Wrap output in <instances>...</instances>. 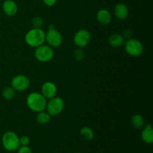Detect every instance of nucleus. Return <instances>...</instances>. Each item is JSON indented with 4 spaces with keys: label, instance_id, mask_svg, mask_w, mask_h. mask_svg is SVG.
<instances>
[{
    "label": "nucleus",
    "instance_id": "obj_3",
    "mask_svg": "<svg viewBox=\"0 0 153 153\" xmlns=\"http://www.w3.org/2000/svg\"><path fill=\"white\" fill-rule=\"evenodd\" d=\"M2 146L8 152H15L20 146L19 137L14 131H7L1 137Z\"/></svg>",
    "mask_w": 153,
    "mask_h": 153
},
{
    "label": "nucleus",
    "instance_id": "obj_18",
    "mask_svg": "<svg viewBox=\"0 0 153 153\" xmlns=\"http://www.w3.org/2000/svg\"><path fill=\"white\" fill-rule=\"evenodd\" d=\"M80 135L85 139V140H92L94 137V132L93 129L90 127L85 126L80 129Z\"/></svg>",
    "mask_w": 153,
    "mask_h": 153
},
{
    "label": "nucleus",
    "instance_id": "obj_4",
    "mask_svg": "<svg viewBox=\"0 0 153 153\" xmlns=\"http://www.w3.org/2000/svg\"><path fill=\"white\" fill-rule=\"evenodd\" d=\"M124 48L128 55L132 57H138L143 52V46L141 42L135 38L128 39L124 43Z\"/></svg>",
    "mask_w": 153,
    "mask_h": 153
},
{
    "label": "nucleus",
    "instance_id": "obj_25",
    "mask_svg": "<svg viewBox=\"0 0 153 153\" xmlns=\"http://www.w3.org/2000/svg\"><path fill=\"white\" fill-rule=\"evenodd\" d=\"M58 0H43V2L48 7H52L56 4Z\"/></svg>",
    "mask_w": 153,
    "mask_h": 153
},
{
    "label": "nucleus",
    "instance_id": "obj_26",
    "mask_svg": "<svg viewBox=\"0 0 153 153\" xmlns=\"http://www.w3.org/2000/svg\"><path fill=\"white\" fill-rule=\"evenodd\" d=\"M74 153H81V152H74Z\"/></svg>",
    "mask_w": 153,
    "mask_h": 153
},
{
    "label": "nucleus",
    "instance_id": "obj_7",
    "mask_svg": "<svg viewBox=\"0 0 153 153\" xmlns=\"http://www.w3.org/2000/svg\"><path fill=\"white\" fill-rule=\"evenodd\" d=\"M91 40V33L86 29L79 30L73 37V43L79 48H84L88 46Z\"/></svg>",
    "mask_w": 153,
    "mask_h": 153
},
{
    "label": "nucleus",
    "instance_id": "obj_14",
    "mask_svg": "<svg viewBox=\"0 0 153 153\" xmlns=\"http://www.w3.org/2000/svg\"><path fill=\"white\" fill-rule=\"evenodd\" d=\"M142 140L146 144H152L153 143V128L151 124H147L143 127L140 134Z\"/></svg>",
    "mask_w": 153,
    "mask_h": 153
},
{
    "label": "nucleus",
    "instance_id": "obj_13",
    "mask_svg": "<svg viewBox=\"0 0 153 153\" xmlns=\"http://www.w3.org/2000/svg\"><path fill=\"white\" fill-rule=\"evenodd\" d=\"M114 13L117 19L123 20L128 16V8L123 3H118L114 8Z\"/></svg>",
    "mask_w": 153,
    "mask_h": 153
},
{
    "label": "nucleus",
    "instance_id": "obj_5",
    "mask_svg": "<svg viewBox=\"0 0 153 153\" xmlns=\"http://www.w3.org/2000/svg\"><path fill=\"white\" fill-rule=\"evenodd\" d=\"M65 104L63 99L61 97H54L53 98L49 99V102L46 104V111L51 116H57L61 114L64 111Z\"/></svg>",
    "mask_w": 153,
    "mask_h": 153
},
{
    "label": "nucleus",
    "instance_id": "obj_6",
    "mask_svg": "<svg viewBox=\"0 0 153 153\" xmlns=\"http://www.w3.org/2000/svg\"><path fill=\"white\" fill-rule=\"evenodd\" d=\"M34 56L36 59L40 62L45 63L50 61L54 57L53 48L49 45H41L36 48Z\"/></svg>",
    "mask_w": 153,
    "mask_h": 153
},
{
    "label": "nucleus",
    "instance_id": "obj_19",
    "mask_svg": "<svg viewBox=\"0 0 153 153\" xmlns=\"http://www.w3.org/2000/svg\"><path fill=\"white\" fill-rule=\"evenodd\" d=\"M15 95H16V91L11 86L7 87L2 91V97L6 100H12Z\"/></svg>",
    "mask_w": 153,
    "mask_h": 153
},
{
    "label": "nucleus",
    "instance_id": "obj_11",
    "mask_svg": "<svg viewBox=\"0 0 153 153\" xmlns=\"http://www.w3.org/2000/svg\"><path fill=\"white\" fill-rule=\"evenodd\" d=\"M2 10L8 16H13L18 11V6L13 0H4L2 4Z\"/></svg>",
    "mask_w": 153,
    "mask_h": 153
},
{
    "label": "nucleus",
    "instance_id": "obj_23",
    "mask_svg": "<svg viewBox=\"0 0 153 153\" xmlns=\"http://www.w3.org/2000/svg\"><path fill=\"white\" fill-rule=\"evenodd\" d=\"M16 151L17 153H32V150L28 146H20Z\"/></svg>",
    "mask_w": 153,
    "mask_h": 153
},
{
    "label": "nucleus",
    "instance_id": "obj_16",
    "mask_svg": "<svg viewBox=\"0 0 153 153\" xmlns=\"http://www.w3.org/2000/svg\"><path fill=\"white\" fill-rule=\"evenodd\" d=\"M131 123L134 128H137V129L143 128L145 124L144 118L140 114H134L131 117Z\"/></svg>",
    "mask_w": 153,
    "mask_h": 153
},
{
    "label": "nucleus",
    "instance_id": "obj_9",
    "mask_svg": "<svg viewBox=\"0 0 153 153\" xmlns=\"http://www.w3.org/2000/svg\"><path fill=\"white\" fill-rule=\"evenodd\" d=\"M30 85V80L25 75L15 76L11 80V87L16 91H25Z\"/></svg>",
    "mask_w": 153,
    "mask_h": 153
},
{
    "label": "nucleus",
    "instance_id": "obj_2",
    "mask_svg": "<svg viewBox=\"0 0 153 153\" xmlns=\"http://www.w3.org/2000/svg\"><path fill=\"white\" fill-rule=\"evenodd\" d=\"M25 41L31 47H38L44 44L46 41V32L42 28H31L25 34Z\"/></svg>",
    "mask_w": 153,
    "mask_h": 153
},
{
    "label": "nucleus",
    "instance_id": "obj_15",
    "mask_svg": "<svg viewBox=\"0 0 153 153\" xmlns=\"http://www.w3.org/2000/svg\"><path fill=\"white\" fill-rule=\"evenodd\" d=\"M126 40L120 34H113L108 38V43L113 47H120L124 45Z\"/></svg>",
    "mask_w": 153,
    "mask_h": 153
},
{
    "label": "nucleus",
    "instance_id": "obj_24",
    "mask_svg": "<svg viewBox=\"0 0 153 153\" xmlns=\"http://www.w3.org/2000/svg\"><path fill=\"white\" fill-rule=\"evenodd\" d=\"M123 37H124V39H126V40H128V39H130L131 38V36H132V31H131L130 29H128V28H126V30H124L123 32Z\"/></svg>",
    "mask_w": 153,
    "mask_h": 153
},
{
    "label": "nucleus",
    "instance_id": "obj_17",
    "mask_svg": "<svg viewBox=\"0 0 153 153\" xmlns=\"http://www.w3.org/2000/svg\"><path fill=\"white\" fill-rule=\"evenodd\" d=\"M51 117L52 116L47 111H43L37 113V116H36V120H37V123L40 124V125H46L50 121Z\"/></svg>",
    "mask_w": 153,
    "mask_h": 153
},
{
    "label": "nucleus",
    "instance_id": "obj_20",
    "mask_svg": "<svg viewBox=\"0 0 153 153\" xmlns=\"http://www.w3.org/2000/svg\"><path fill=\"white\" fill-rule=\"evenodd\" d=\"M33 28H41V27L43 25V19L41 16H34L31 21Z\"/></svg>",
    "mask_w": 153,
    "mask_h": 153
},
{
    "label": "nucleus",
    "instance_id": "obj_22",
    "mask_svg": "<svg viewBox=\"0 0 153 153\" xmlns=\"http://www.w3.org/2000/svg\"><path fill=\"white\" fill-rule=\"evenodd\" d=\"M19 143L20 146H28L30 143V139L28 136L23 135L19 137Z\"/></svg>",
    "mask_w": 153,
    "mask_h": 153
},
{
    "label": "nucleus",
    "instance_id": "obj_8",
    "mask_svg": "<svg viewBox=\"0 0 153 153\" xmlns=\"http://www.w3.org/2000/svg\"><path fill=\"white\" fill-rule=\"evenodd\" d=\"M46 41L52 48L59 47L63 43V36L58 30H48L46 33Z\"/></svg>",
    "mask_w": 153,
    "mask_h": 153
},
{
    "label": "nucleus",
    "instance_id": "obj_10",
    "mask_svg": "<svg viewBox=\"0 0 153 153\" xmlns=\"http://www.w3.org/2000/svg\"><path fill=\"white\" fill-rule=\"evenodd\" d=\"M58 91V88L55 83L52 82H46L42 85L41 88V94L43 97L47 100V99H52L55 97Z\"/></svg>",
    "mask_w": 153,
    "mask_h": 153
},
{
    "label": "nucleus",
    "instance_id": "obj_12",
    "mask_svg": "<svg viewBox=\"0 0 153 153\" xmlns=\"http://www.w3.org/2000/svg\"><path fill=\"white\" fill-rule=\"evenodd\" d=\"M97 19L101 25H107L111 22V13L107 9H100L97 13Z\"/></svg>",
    "mask_w": 153,
    "mask_h": 153
},
{
    "label": "nucleus",
    "instance_id": "obj_21",
    "mask_svg": "<svg viewBox=\"0 0 153 153\" xmlns=\"http://www.w3.org/2000/svg\"><path fill=\"white\" fill-rule=\"evenodd\" d=\"M74 56L75 59L76 61H82V60L84 59V58H85V52H84L82 48H79V49H77L75 51Z\"/></svg>",
    "mask_w": 153,
    "mask_h": 153
},
{
    "label": "nucleus",
    "instance_id": "obj_1",
    "mask_svg": "<svg viewBox=\"0 0 153 153\" xmlns=\"http://www.w3.org/2000/svg\"><path fill=\"white\" fill-rule=\"evenodd\" d=\"M47 100L41 93L33 92L28 95L26 98V105L32 111L39 113L46 110Z\"/></svg>",
    "mask_w": 153,
    "mask_h": 153
}]
</instances>
